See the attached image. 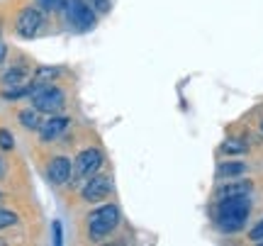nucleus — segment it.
<instances>
[{"instance_id": "nucleus-1", "label": "nucleus", "mask_w": 263, "mask_h": 246, "mask_svg": "<svg viewBox=\"0 0 263 246\" xmlns=\"http://www.w3.org/2000/svg\"><path fill=\"white\" fill-rule=\"evenodd\" d=\"M251 210V200L246 195H234V198H222L217 205V224L222 232H239L244 227L246 217Z\"/></svg>"}, {"instance_id": "nucleus-2", "label": "nucleus", "mask_w": 263, "mask_h": 246, "mask_svg": "<svg viewBox=\"0 0 263 246\" xmlns=\"http://www.w3.org/2000/svg\"><path fill=\"white\" fill-rule=\"evenodd\" d=\"M32 105L37 112H47V115H57L61 107L66 105V95L64 90H59L54 85H32Z\"/></svg>"}, {"instance_id": "nucleus-3", "label": "nucleus", "mask_w": 263, "mask_h": 246, "mask_svg": "<svg viewBox=\"0 0 263 246\" xmlns=\"http://www.w3.org/2000/svg\"><path fill=\"white\" fill-rule=\"evenodd\" d=\"M117 224H120V210L115 207V205L98 207L95 212L88 215V234L93 239H103L105 234H110Z\"/></svg>"}, {"instance_id": "nucleus-4", "label": "nucleus", "mask_w": 263, "mask_h": 246, "mask_svg": "<svg viewBox=\"0 0 263 246\" xmlns=\"http://www.w3.org/2000/svg\"><path fill=\"white\" fill-rule=\"evenodd\" d=\"M64 10H66V17L68 22L73 25L76 29H90L95 25V15L93 10L85 5L83 0H64Z\"/></svg>"}, {"instance_id": "nucleus-5", "label": "nucleus", "mask_w": 263, "mask_h": 246, "mask_svg": "<svg viewBox=\"0 0 263 246\" xmlns=\"http://www.w3.org/2000/svg\"><path fill=\"white\" fill-rule=\"evenodd\" d=\"M100 166H103V154L98 152V149H85V152H81L76 156L73 178H88V176H93Z\"/></svg>"}, {"instance_id": "nucleus-6", "label": "nucleus", "mask_w": 263, "mask_h": 246, "mask_svg": "<svg viewBox=\"0 0 263 246\" xmlns=\"http://www.w3.org/2000/svg\"><path fill=\"white\" fill-rule=\"evenodd\" d=\"M44 25V17H42V12L37 8H25L22 12L17 15V22H15V29H17L20 37L25 39H32L37 34L39 29Z\"/></svg>"}, {"instance_id": "nucleus-7", "label": "nucleus", "mask_w": 263, "mask_h": 246, "mask_svg": "<svg viewBox=\"0 0 263 246\" xmlns=\"http://www.w3.org/2000/svg\"><path fill=\"white\" fill-rule=\"evenodd\" d=\"M112 193V180L107 176H90V180L83 185V200L85 202H100Z\"/></svg>"}, {"instance_id": "nucleus-8", "label": "nucleus", "mask_w": 263, "mask_h": 246, "mask_svg": "<svg viewBox=\"0 0 263 246\" xmlns=\"http://www.w3.org/2000/svg\"><path fill=\"white\" fill-rule=\"evenodd\" d=\"M73 176V163L68 161L66 156H57L51 159L47 166V178L54 183V185H64L66 180Z\"/></svg>"}, {"instance_id": "nucleus-9", "label": "nucleus", "mask_w": 263, "mask_h": 246, "mask_svg": "<svg viewBox=\"0 0 263 246\" xmlns=\"http://www.w3.org/2000/svg\"><path fill=\"white\" fill-rule=\"evenodd\" d=\"M66 127H68V117H64V115H51V120L39 124V137H42V142H54V139H59V137L64 134Z\"/></svg>"}, {"instance_id": "nucleus-10", "label": "nucleus", "mask_w": 263, "mask_h": 246, "mask_svg": "<svg viewBox=\"0 0 263 246\" xmlns=\"http://www.w3.org/2000/svg\"><path fill=\"white\" fill-rule=\"evenodd\" d=\"M29 78H32V71H29L27 66H15V68H10V71H5L3 73V83L5 85H22V83H27Z\"/></svg>"}, {"instance_id": "nucleus-11", "label": "nucleus", "mask_w": 263, "mask_h": 246, "mask_svg": "<svg viewBox=\"0 0 263 246\" xmlns=\"http://www.w3.org/2000/svg\"><path fill=\"white\" fill-rule=\"evenodd\" d=\"M249 190H251V183H229V185H222V188L217 190V198H234V195H249Z\"/></svg>"}, {"instance_id": "nucleus-12", "label": "nucleus", "mask_w": 263, "mask_h": 246, "mask_svg": "<svg viewBox=\"0 0 263 246\" xmlns=\"http://www.w3.org/2000/svg\"><path fill=\"white\" fill-rule=\"evenodd\" d=\"M246 171L244 163H222L219 168H217V176L219 178H236V176H241Z\"/></svg>"}, {"instance_id": "nucleus-13", "label": "nucleus", "mask_w": 263, "mask_h": 246, "mask_svg": "<svg viewBox=\"0 0 263 246\" xmlns=\"http://www.w3.org/2000/svg\"><path fill=\"white\" fill-rule=\"evenodd\" d=\"M20 122L25 129H39V115L37 110H25V112H20Z\"/></svg>"}, {"instance_id": "nucleus-14", "label": "nucleus", "mask_w": 263, "mask_h": 246, "mask_svg": "<svg viewBox=\"0 0 263 246\" xmlns=\"http://www.w3.org/2000/svg\"><path fill=\"white\" fill-rule=\"evenodd\" d=\"M12 224H17V215L10 210H0V229L12 227Z\"/></svg>"}, {"instance_id": "nucleus-15", "label": "nucleus", "mask_w": 263, "mask_h": 246, "mask_svg": "<svg viewBox=\"0 0 263 246\" xmlns=\"http://www.w3.org/2000/svg\"><path fill=\"white\" fill-rule=\"evenodd\" d=\"M57 73H59L57 68H39L37 73H34V81H32V83L42 85V83H44V81H49V78H54V76H57Z\"/></svg>"}, {"instance_id": "nucleus-16", "label": "nucleus", "mask_w": 263, "mask_h": 246, "mask_svg": "<svg viewBox=\"0 0 263 246\" xmlns=\"http://www.w3.org/2000/svg\"><path fill=\"white\" fill-rule=\"evenodd\" d=\"M222 152H224V154H244V152H246V144L229 139V142L222 144Z\"/></svg>"}, {"instance_id": "nucleus-17", "label": "nucleus", "mask_w": 263, "mask_h": 246, "mask_svg": "<svg viewBox=\"0 0 263 246\" xmlns=\"http://www.w3.org/2000/svg\"><path fill=\"white\" fill-rule=\"evenodd\" d=\"M12 146H15V142H12V134H10L8 129H0V149L10 152Z\"/></svg>"}, {"instance_id": "nucleus-18", "label": "nucleus", "mask_w": 263, "mask_h": 246, "mask_svg": "<svg viewBox=\"0 0 263 246\" xmlns=\"http://www.w3.org/2000/svg\"><path fill=\"white\" fill-rule=\"evenodd\" d=\"M42 10H61L64 8V0H37Z\"/></svg>"}, {"instance_id": "nucleus-19", "label": "nucleus", "mask_w": 263, "mask_h": 246, "mask_svg": "<svg viewBox=\"0 0 263 246\" xmlns=\"http://www.w3.org/2000/svg\"><path fill=\"white\" fill-rule=\"evenodd\" d=\"M249 239H251V241H263V219L249 232Z\"/></svg>"}, {"instance_id": "nucleus-20", "label": "nucleus", "mask_w": 263, "mask_h": 246, "mask_svg": "<svg viewBox=\"0 0 263 246\" xmlns=\"http://www.w3.org/2000/svg\"><path fill=\"white\" fill-rule=\"evenodd\" d=\"M93 5L100 10V12H107V10H110V3H107V0H93Z\"/></svg>"}, {"instance_id": "nucleus-21", "label": "nucleus", "mask_w": 263, "mask_h": 246, "mask_svg": "<svg viewBox=\"0 0 263 246\" xmlns=\"http://www.w3.org/2000/svg\"><path fill=\"white\" fill-rule=\"evenodd\" d=\"M54 244L61 246V224L59 222H54Z\"/></svg>"}, {"instance_id": "nucleus-22", "label": "nucleus", "mask_w": 263, "mask_h": 246, "mask_svg": "<svg viewBox=\"0 0 263 246\" xmlns=\"http://www.w3.org/2000/svg\"><path fill=\"white\" fill-rule=\"evenodd\" d=\"M5 54H8V47H5V44H3V42H0V64H3V61H5Z\"/></svg>"}, {"instance_id": "nucleus-23", "label": "nucleus", "mask_w": 263, "mask_h": 246, "mask_svg": "<svg viewBox=\"0 0 263 246\" xmlns=\"http://www.w3.org/2000/svg\"><path fill=\"white\" fill-rule=\"evenodd\" d=\"M5 178V161H3V159H0V180Z\"/></svg>"}, {"instance_id": "nucleus-24", "label": "nucleus", "mask_w": 263, "mask_h": 246, "mask_svg": "<svg viewBox=\"0 0 263 246\" xmlns=\"http://www.w3.org/2000/svg\"><path fill=\"white\" fill-rule=\"evenodd\" d=\"M3 244H5V241H3V239H0V246H3Z\"/></svg>"}, {"instance_id": "nucleus-25", "label": "nucleus", "mask_w": 263, "mask_h": 246, "mask_svg": "<svg viewBox=\"0 0 263 246\" xmlns=\"http://www.w3.org/2000/svg\"><path fill=\"white\" fill-rule=\"evenodd\" d=\"M261 132H263V122H261Z\"/></svg>"}, {"instance_id": "nucleus-26", "label": "nucleus", "mask_w": 263, "mask_h": 246, "mask_svg": "<svg viewBox=\"0 0 263 246\" xmlns=\"http://www.w3.org/2000/svg\"><path fill=\"white\" fill-rule=\"evenodd\" d=\"M0 29H3V27H0Z\"/></svg>"}]
</instances>
